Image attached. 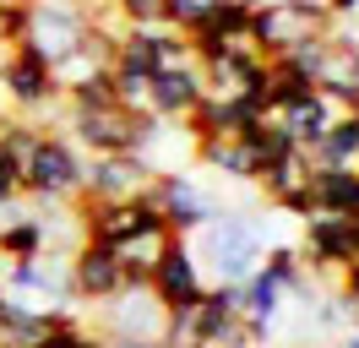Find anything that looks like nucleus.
<instances>
[{"label": "nucleus", "mask_w": 359, "mask_h": 348, "mask_svg": "<svg viewBox=\"0 0 359 348\" xmlns=\"http://www.w3.org/2000/svg\"><path fill=\"white\" fill-rule=\"evenodd\" d=\"M191 245V256L196 267H207L212 278L207 283H245L262 272V223H250L240 213H218L212 223H202L196 234L185 239Z\"/></svg>", "instance_id": "1"}, {"label": "nucleus", "mask_w": 359, "mask_h": 348, "mask_svg": "<svg viewBox=\"0 0 359 348\" xmlns=\"http://www.w3.org/2000/svg\"><path fill=\"white\" fill-rule=\"evenodd\" d=\"M82 180H88V158L82 147L60 136V130H44L33 152L22 158V196L27 201H49V207H71L82 196Z\"/></svg>", "instance_id": "2"}, {"label": "nucleus", "mask_w": 359, "mask_h": 348, "mask_svg": "<svg viewBox=\"0 0 359 348\" xmlns=\"http://www.w3.org/2000/svg\"><path fill=\"white\" fill-rule=\"evenodd\" d=\"M158 126L163 120H153V114H131V109L109 104V109H71L60 136H71L82 147V158H109V152H142Z\"/></svg>", "instance_id": "3"}, {"label": "nucleus", "mask_w": 359, "mask_h": 348, "mask_svg": "<svg viewBox=\"0 0 359 348\" xmlns=\"http://www.w3.org/2000/svg\"><path fill=\"white\" fill-rule=\"evenodd\" d=\"M250 49L262 60L289 55L294 44H305L311 33H332V11L321 0H278V6H250Z\"/></svg>", "instance_id": "4"}, {"label": "nucleus", "mask_w": 359, "mask_h": 348, "mask_svg": "<svg viewBox=\"0 0 359 348\" xmlns=\"http://www.w3.org/2000/svg\"><path fill=\"white\" fill-rule=\"evenodd\" d=\"M88 27H93L88 0H27V33H22L17 49L39 55V60L55 71L76 44L88 39Z\"/></svg>", "instance_id": "5"}, {"label": "nucleus", "mask_w": 359, "mask_h": 348, "mask_svg": "<svg viewBox=\"0 0 359 348\" xmlns=\"http://www.w3.org/2000/svg\"><path fill=\"white\" fill-rule=\"evenodd\" d=\"M6 294L22 304H39V310H76V294H71V256H55V250H39L33 261H11L6 272Z\"/></svg>", "instance_id": "6"}, {"label": "nucleus", "mask_w": 359, "mask_h": 348, "mask_svg": "<svg viewBox=\"0 0 359 348\" xmlns=\"http://www.w3.org/2000/svg\"><path fill=\"white\" fill-rule=\"evenodd\" d=\"M163 321H169V310L153 300V288H120L114 300L98 304V326L93 332H104V343H114V337L163 343Z\"/></svg>", "instance_id": "7"}, {"label": "nucleus", "mask_w": 359, "mask_h": 348, "mask_svg": "<svg viewBox=\"0 0 359 348\" xmlns=\"http://www.w3.org/2000/svg\"><path fill=\"white\" fill-rule=\"evenodd\" d=\"M153 207L163 213V223H169V234H180V239H191L202 223H212L218 218V201L191 180V174H180V169H163L153 180Z\"/></svg>", "instance_id": "8"}, {"label": "nucleus", "mask_w": 359, "mask_h": 348, "mask_svg": "<svg viewBox=\"0 0 359 348\" xmlns=\"http://www.w3.org/2000/svg\"><path fill=\"white\" fill-rule=\"evenodd\" d=\"M153 158L142 152H109V158H88V180H82V196L88 201H136V196L153 191Z\"/></svg>", "instance_id": "9"}, {"label": "nucleus", "mask_w": 359, "mask_h": 348, "mask_svg": "<svg viewBox=\"0 0 359 348\" xmlns=\"http://www.w3.org/2000/svg\"><path fill=\"white\" fill-rule=\"evenodd\" d=\"M185 60H191V44L175 27H120V39H114V65L142 71V76L185 65Z\"/></svg>", "instance_id": "10"}, {"label": "nucleus", "mask_w": 359, "mask_h": 348, "mask_svg": "<svg viewBox=\"0 0 359 348\" xmlns=\"http://www.w3.org/2000/svg\"><path fill=\"white\" fill-rule=\"evenodd\" d=\"M147 288H153V300L163 304V310H191V304H202L207 294V272L196 267V256H191V245L185 239H169V250L158 256L153 278H147Z\"/></svg>", "instance_id": "11"}, {"label": "nucleus", "mask_w": 359, "mask_h": 348, "mask_svg": "<svg viewBox=\"0 0 359 348\" xmlns=\"http://www.w3.org/2000/svg\"><path fill=\"white\" fill-rule=\"evenodd\" d=\"M0 93H6V104H17L22 114H39L60 98V87H55V71H49L39 55H27V49H11L6 60H0Z\"/></svg>", "instance_id": "12"}, {"label": "nucleus", "mask_w": 359, "mask_h": 348, "mask_svg": "<svg viewBox=\"0 0 359 348\" xmlns=\"http://www.w3.org/2000/svg\"><path fill=\"white\" fill-rule=\"evenodd\" d=\"M316 93L321 98H332L337 114H359V39H343L332 33L327 39V55L316 65Z\"/></svg>", "instance_id": "13"}, {"label": "nucleus", "mask_w": 359, "mask_h": 348, "mask_svg": "<svg viewBox=\"0 0 359 348\" xmlns=\"http://www.w3.org/2000/svg\"><path fill=\"white\" fill-rule=\"evenodd\" d=\"M120 288H126L120 256H114L109 245L82 239V245L71 250V294H76V304H104V300H114Z\"/></svg>", "instance_id": "14"}, {"label": "nucleus", "mask_w": 359, "mask_h": 348, "mask_svg": "<svg viewBox=\"0 0 359 348\" xmlns=\"http://www.w3.org/2000/svg\"><path fill=\"white\" fill-rule=\"evenodd\" d=\"M299 261L311 272H327V278H343V267L354 261V245H348V218L337 213H311L305 218V239L294 245Z\"/></svg>", "instance_id": "15"}, {"label": "nucleus", "mask_w": 359, "mask_h": 348, "mask_svg": "<svg viewBox=\"0 0 359 348\" xmlns=\"http://www.w3.org/2000/svg\"><path fill=\"white\" fill-rule=\"evenodd\" d=\"M202 98H207V93H202V71H196V60H185V65H169V71H153L147 114L163 120V126H175V120H185Z\"/></svg>", "instance_id": "16"}, {"label": "nucleus", "mask_w": 359, "mask_h": 348, "mask_svg": "<svg viewBox=\"0 0 359 348\" xmlns=\"http://www.w3.org/2000/svg\"><path fill=\"white\" fill-rule=\"evenodd\" d=\"M256 185L267 191V201L289 218H311V158L305 152H289L256 174Z\"/></svg>", "instance_id": "17"}, {"label": "nucleus", "mask_w": 359, "mask_h": 348, "mask_svg": "<svg viewBox=\"0 0 359 348\" xmlns=\"http://www.w3.org/2000/svg\"><path fill=\"white\" fill-rule=\"evenodd\" d=\"M272 120L283 126V136H289L294 147L311 158L316 147H321V136H327V126L337 120V109H332V98H321V93H299V98H289V104H278L272 109Z\"/></svg>", "instance_id": "18"}, {"label": "nucleus", "mask_w": 359, "mask_h": 348, "mask_svg": "<svg viewBox=\"0 0 359 348\" xmlns=\"http://www.w3.org/2000/svg\"><path fill=\"white\" fill-rule=\"evenodd\" d=\"M60 321H76V316H66V310H39V304H22V300L6 294V304H0V348H39Z\"/></svg>", "instance_id": "19"}, {"label": "nucleus", "mask_w": 359, "mask_h": 348, "mask_svg": "<svg viewBox=\"0 0 359 348\" xmlns=\"http://www.w3.org/2000/svg\"><path fill=\"white\" fill-rule=\"evenodd\" d=\"M311 213H359V169H316L311 163Z\"/></svg>", "instance_id": "20"}, {"label": "nucleus", "mask_w": 359, "mask_h": 348, "mask_svg": "<svg viewBox=\"0 0 359 348\" xmlns=\"http://www.w3.org/2000/svg\"><path fill=\"white\" fill-rule=\"evenodd\" d=\"M196 163H202L207 174H218V180H240V185H250V180L262 174V163L250 158V147L240 142V136H212V142H196Z\"/></svg>", "instance_id": "21"}, {"label": "nucleus", "mask_w": 359, "mask_h": 348, "mask_svg": "<svg viewBox=\"0 0 359 348\" xmlns=\"http://www.w3.org/2000/svg\"><path fill=\"white\" fill-rule=\"evenodd\" d=\"M262 272L283 288V300L316 304V272L299 261V250H294V245H267V250H262Z\"/></svg>", "instance_id": "22"}, {"label": "nucleus", "mask_w": 359, "mask_h": 348, "mask_svg": "<svg viewBox=\"0 0 359 348\" xmlns=\"http://www.w3.org/2000/svg\"><path fill=\"white\" fill-rule=\"evenodd\" d=\"M169 229H142V234H131L126 245H114V256H120V272H126V288H147V278H153L158 256L169 250Z\"/></svg>", "instance_id": "23"}, {"label": "nucleus", "mask_w": 359, "mask_h": 348, "mask_svg": "<svg viewBox=\"0 0 359 348\" xmlns=\"http://www.w3.org/2000/svg\"><path fill=\"white\" fill-rule=\"evenodd\" d=\"M311 163L316 169H359V114H337L321 147L311 152Z\"/></svg>", "instance_id": "24"}, {"label": "nucleus", "mask_w": 359, "mask_h": 348, "mask_svg": "<svg viewBox=\"0 0 359 348\" xmlns=\"http://www.w3.org/2000/svg\"><path fill=\"white\" fill-rule=\"evenodd\" d=\"M240 142L250 147V158H256L262 169H267V163H278V158H289V152H299V147L289 142V136H283V126H278L272 114H262V120H250V126L240 130Z\"/></svg>", "instance_id": "25"}, {"label": "nucleus", "mask_w": 359, "mask_h": 348, "mask_svg": "<svg viewBox=\"0 0 359 348\" xmlns=\"http://www.w3.org/2000/svg\"><path fill=\"white\" fill-rule=\"evenodd\" d=\"M207 348H267V326L234 316V321H224L212 337H207Z\"/></svg>", "instance_id": "26"}, {"label": "nucleus", "mask_w": 359, "mask_h": 348, "mask_svg": "<svg viewBox=\"0 0 359 348\" xmlns=\"http://www.w3.org/2000/svg\"><path fill=\"white\" fill-rule=\"evenodd\" d=\"M44 136V126H33L27 114H11V120H0V152H11L17 163H22L27 152H33V142Z\"/></svg>", "instance_id": "27"}, {"label": "nucleus", "mask_w": 359, "mask_h": 348, "mask_svg": "<svg viewBox=\"0 0 359 348\" xmlns=\"http://www.w3.org/2000/svg\"><path fill=\"white\" fill-rule=\"evenodd\" d=\"M218 0H163V27H175V33H191L196 22L212 11Z\"/></svg>", "instance_id": "28"}, {"label": "nucleus", "mask_w": 359, "mask_h": 348, "mask_svg": "<svg viewBox=\"0 0 359 348\" xmlns=\"http://www.w3.org/2000/svg\"><path fill=\"white\" fill-rule=\"evenodd\" d=\"M39 348H109V343H104V332H88L82 321H60Z\"/></svg>", "instance_id": "29"}, {"label": "nucleus", "mask_w": 359, "mask_h": 348, "mask_svg": "<svg viewBox=\"0 0 359 348\" xmlns=\"http://www.w3.org/2000/svg\"><path fill=\"white\" fill-rule=\"evenodd\" d=\"M126 27H163V0H109Z\"/></svg>", "instance_id": "30"}, {"label": "nucleus", "mask_w": 359, "mask_h": 348, "mask_svg": "<svg viewBox=\"0 0 359 348\" xmlns=\"http://www.w3.org/2000/svg\"><path fill=\"white\" fill-rule=\"evenodd\" d=\"M27 33V0H0V44H22Z\"/></svg>", "instance_id": "31"}, {"label": "nucleus", "mask_w": 359, "mask_h": 348, "mask_svg": "<svg viewBox=\"0 0 359 348\" xmlns=\"http://www.w3.org/2000/svg\"><path fill=\"white\" fill-rule=\"evenodd\" d=\"M17 196H22V163L0 152V201H17Z\"/></svg>", "instance_id": "32"}, {"label": "nucleus", "mask_w": 359, "mask_h": 348, "mask_svg": "<svg viewBox=\"0 0 359 348\" xmlns=\"http://www.w3.org/2000/svg\"><path fill=\"white\" fill-rule=\"evenodd\" d=\"M343 294L359 304V261H348V267H343Z\"/></svg>", "instance_id": "33"}, {"label": "nucleus", "mask_w": 359, "mask_h": 348, "mask_svg": "<svg viewBox=\"0 0 359 348\" xmlns=\"http://www.w3.org/2000/svg\"><path fill=\"white\" fill-rule=\"evenodd\" d=\"M321 6L332 11V22H337V17H354V11H359V0H321Z\"/></svg>", "instance_id": "34"}, {"label": "nucleus", "mask_w": 359, "mask_h": 348, "mask_svg": "<svg viewBox=\"0 0 359 348\" xmlns=\"http://www.w3.org/2000/svg\"><path fill=\"white\" fill-rule=\"evenodd\" d=\"M332 348H359V326H348V332H337Z\"/></svg>", "instance_id": "35"}, {"label": "nucleus", "mask_w": 359, "mask_h": 348, "mask_svg": "<svg viewBox=\"0 0 359 348\" xmlns=\"http://www.w3.org/2000/svg\"><path fill=\"white\" fill-rule=\"evenodd\" d=\"M109 348H163V343H142V337H114Z\"/></svg>", "instance_id": "36"}, {"label": "nucleus", "mask_w": 359, "mask_h": 348, "mask_svg": "<svg viewBox=\"0 0 359 348\" xmlns=\"http://www.w3.org/2000/svg\"><path fill=\"white\" fill-rule=\"evenodd\" d=\"M0 304H6V283H0Z\"/></svg>", "instance_id": "37"}, {"label": "nucleus", "mask_w": 359, "mask_h": 348, "mask_svg": "<svg viewBox=\"0 0 359 348\" xmlns=\"http://www.w3.org/2000/svg\"><path fill=\"white\" fill-rule=\"evenodd\" d=\"M191 348H207V343H191Z\"/></svg>", "instance_id": "38"}]
</instances>
